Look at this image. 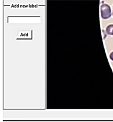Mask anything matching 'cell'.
<instances>
[{
    "label": "cell",
    "mask_w": 113,
    "mask_h": 122,
    "mask_svg": "<svg viewBox=\"0 0 113 122\" xmlns=\"http://www.w3.org/2000/svg\"></svg>",
    "instance_id": "4"
},
{
    "label": "cell",
    "mask_w": 113,
    "mask_h": 122,
    "mask_svg": "<svg viewBox=\"0 0 113 122\" xmlns=\"http://www.w3.org/2000/svg\"><path fill=\"white\" fill-rule=\"evenodd\" d=\"M106 32L109 35H113V25H110L107 27Z\"/></svg>",
    "instance_id": "2"
},
{
    "label": "cell",
    "mask_w": 113,
    "mask_h": 122,
    "mask_svg": "<svg viewBox=\"0 0 113 122\" xmlns=\"http://www.w3.org/2000/svg\"><path fill=\"white\" fill-rule=\"evenodd\" d=\"M101 14L103 19H107L111 16V11L110 6L107 4H102L101 6Z\"/></svg>",
    "instance_id": "1"
},
{
    "label": "cell",
    "mask_w": 113,
    "mask_h": 122,
    "mask_svg": "<svg viewBox=\"0 0 113 122\" xmlns=\"http://www.w3.org/2000/svg\"><path fill=\"white\" fill-rule=\"evenodd\" d=\"M110 59L112 61H113V52H112L110 54Z\"/></svg>",
    "instance_id": "3"
}]
</instances>
